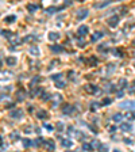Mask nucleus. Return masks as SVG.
Listing matches in <instances>:
<instances>
[{
    "mask_svg": "<svg viewBox=\"0 0 135 152\" xmlns=\"http://www.w3.org/2000/svg\"><path fill=\"white\" fill-rule=\"evenodd\" d=\"M69 4H72V0H65V6H69Z\"/></svg>",
    "mask_w": 135,
    "mask_h": 152,
    "instance_id": "42",
    "label": "nucleus"
},
{
    "mask_svg": "<svg viewBox=\"0 0 135 152\" xmlns=\"http://www.w3.org/2000/svg\"><path fill=\"white\" fill-rule=\"evenodd\" d=\"M11 139H19V134L18 133H12V134H11Z\"/></svg>",
    "mask_w": 135,
    "mask_h": 152,
    "instance_id": "40",
    "label": "nucleus"
},
{
    "mask_svg": "<svg viewBox=\"0 0 135 152\" xmlns=\"http://www.w3.org/2000/svg\"><path fill=\"white\" fill-rule=\"evenodd\" d=\"M43 145L46 147L47 149H50V151H54V149H56V144H54L53 140H45Z\"/></svg>",
    "mask_w": 135,
    "mask_h": 152,
    "instance_id": "7",
    "label": "nucleus"
},
{
    "mask_svg": "<svg viewBox=\"0 0 135 152\" xmlns=\"http://www.w3.org/2000/svg\"><path fill=\"white\" fill-rule=\"evenodd\" d=\"M56 87H57V88H65V87H66V83L65 82H57L56 83Z\"/></svg>",
    "mask_w": 135,
    "mask_h": 152,
    "instance_id": "30",
    "label": "nucleus"
},
{
    "mask_svg": "<svg viewBox=\"0 0 135 152\" xmlns=\"http://www.w3.org/2000/svg\"><path fill=\"white\" fill-rule=\"evenodd\" d=\"M122 96H123V91H119L118 92V98H122Z\"/></svg>",
    "mask_w": 135,
    "mask_h": 152,
    "instance_id": "43",
    "label": "nucleus"
},
{
    "mask_svg": "<svg viewBox=\"0 0 135 152\" xmlns=\"http://www.w3.org/2000/svg\"><path fill=\"white\" fill-rule=\"evenodd\" d=\"M134 66H135V64H134Z\"/></svg>",
    "mask_w": 135,
    "mask_h": 152,
    "instance_id": "48",
    "label": "nucleus"
},
{
    "mask_svg": "<svg viewBox=\"0 0 135 152\" xmlns=\"http://www.w3.org/2000/svg\"><path fill=\"white\" fill-rule=\"evenodd\" d=\"M110 3H111V0H105V1H103V3H96L95 4V8H103V7L108 6Z\"/></svg>",
    "mask_w": 135,
    "mask_h": 152,
    "instance_id": "18",
    "label": "nucleus"
},
{
    "mask_svg": "<svg viewBox=\"0 0 135 152\" xmlns=\"http://www.w3.org/2000/svg\"><path fill=\"white\" fill-rule=\"evenodd\" d=\"M16 63H18L16 57H6V64L7 65L14 66V65H16Z\"/></svg>",
    "mask_w": 135,
    "mask_h": 152,
    "instance_id": "12",
    "label": "nucleus"
},
{
    "mask_svg": "<svg viewBox=\"0 0 135 152\" xmlns=\"http://www.w3.org/2000/svg\"><path fill=\"white\" fill-rule=\"evenodd\" d=\"M45 128H46V129H47V130H49V132H51V130H53V129H54V128H53V126H51V125H49V124H45Z\"/></svg>",
    "mask_w": 135,
    "mask_h": 152,
    "instance_id": "37",
    "label": "nucleus"
},
{
    "mask_svg": "<svg viewBox=\"0 0 135 152\" xmlns=\"http://www.w3.org/2000/svg\"><path fill=\"white\" fill-rule=\"evenodd\" d=\"M119 87H120V88H126V87H127V80L126 79H120L119 80Z\"/></svg>",
    "mask_w": 135,
    "mask_h": 152,
    "instance_id": "29",
    "label": "nucleus"
},
{
    "mask_svg": "<svg viewBox=\"0 0 135 152\" xmlns=\"http://www.w3.org/2000/svg\"><path fill=\"white\" fill-rule=\"evenodd\" d=\"M60 10H61V8H56V7H49L46 11H47L49 14H53V12H56V11H60Z\"/></svg>",
    "mask_w": 135,
    "mask_h": 152,
    "instance_id": "32",
    "label": "nucleus"
},
{
    "mask_svg": "<svg viewBox=\"0 0 135 152\" xmlns=\"http://www.w3.org/2000/svg\"><path fill=\"white\" fill-rule=\"evenodd\" d=\"M22 142H23V147H25V148H30V147L32 145V141L30 139H23Z\"/></svg>",
    "mask_w": 135,
    "mask_h": 152,
    "instance_id": "20",
    "label": "nucleus"
},
{
    "mask_svg": "<svg viewBox=\"0 0 135 152\" xmlns=\"http://www.w3.org/2000/svg\"><path fill=\"white\" fill-rule=\"evenodd\" d=\"M9 117L14 118V120H22V118H23V110H20V109L11 110V111H9Z\"/></svg>",
    "mask_w": 135,
    "mask_h": 152,
    "instance_id": "1",
    "label": "nucleus"
},
{
    "mask_svg": "<svg viewBox=\"0 0 135 152\" xmlns=\"http://www.w3.org/2000/svg\"><path fill=\"white\" fill-rule=\"evenodd\" d=\"M79 46H80V48H84V46H85V42L82 41V39H81V41H79Z\"/></svg>",
    "mask_w": 135,
    "mask_h": 152,
    "instance_id": "41",
    "label": "nucleus"
},
{
    "mask_svg": "<svg viewBox=\"0 0 135 152\" xmlns=\"http://www.w3.org/2000/svg\"><path fill=\"white\" fill-rule=\"evenodd\" d=\"M50 101L53 102V106L56 107V106L60 103V102H62V95H58V94L53 95V98H50Z\"/></svg>",
    "mask_w": 135,
    "mask_h": 152,
    "instance_id": "8",
    "label": "nucleus"
},
{
    "mask_svg": "<svg viewBox=\"0 0 135 152\" xmlns=\"http://www.w3.org/2000/svg\"><path fill=\"white\" fill-rule=\"evenodd\" d=\"M113 54H115V56H118V57H122L123 54L120 53V49H115V50H113Z\"/></svg>",
    "mask_w": 135,
    "mask_h": 152,
    "instance_id": "35",
    "label": "nucleus"
},
{
    "mask_svg": "<svg viewBox=\"0 0 135 152\" xmlns=\"http://www.w3.org/2000/svg\"><path fill=\"white\" fill-rule=\"evenodd\" d=\"M50 50L54 52V53H60V52L64 50V48L60 46V45H51V46H50Z\"/></svg>",
    "mask_w": 135,
    "mask_h": 152,
    "instance_id": "16",
    "label": "nucleus"
},
{
    "mask_svg": "<svg viewBox=\"0 0 135 152\" xmlns=\"http://www.w3.org/2000/svg\"><path fill=\"white\" fill-rule=\"evenodd\" d=\"M124 141H126L127 144H131V140H130V139H124Z\"/></svg>",
    "mask_w": 135,
    "mask_h": 152,
    "instance_id": "45",
    "label": "nucleus"
},
{
    "mask_svg": "<svg viewBox=\"0 0 135 152\" xmlns=\"http://www.w3.org/2000/svg\"><path fill=\"white\" fill-rule=\"evenodd\" d=\"M134 86H135V80H134Z\"/></svg>",
    "mask_w": 135,
    "mask_h": 152,
    "instance_id": "47",
    "label": "nucleus"
},
{
    "mask_svg": "<svg viewBox=\"0 0 135 152\" xmlns=\"http://www.w3.org/2000/svg\"><path fill=\"white\" fill-rule=\"evenodd\" d=\"M43 141H45V139L39 137V139H37V140L34 141V145H35V147H42V145H43Z\"/></svg>",
    "mask_w": 135,
    "mask_h": 152,
    "instance_id": "26",
    "label": "nucleus"
},
{
    "mask_svg": "<svg viewBox=\"0 0 135 152\" xmlns=\"http://www.w3.org/2000/svg\"><path fill=\"white\" fill-rule=\"evenodd\" d=\"M112 120L115 121V122H120V121L123 120V115H122V114H120V113H116V114H113Z\"/></svg>",
    "mask_w": 135,
    "mask_h": 152,
    "instance_id": "24",
    "label": "nucleus"
},
{
    "mask_svg": "<svg viewBox=\"0 0 135 152\" xmlns=\"http://www.w3.org/2000/svg\"><path fill=\"white\" fill-rule=\"evenodd\" d=\"M82 151H93V147H92V144L85 142V144H82Z\"/></svg>",
    "mask_w": 135,
    "mask_h": 152,
    "instance_id": "25",
    "label": "nucleus"
},
{
    "mask_svg": "<svg viewBox=\"0 0 135 152\" xmlns=\"http://www.w3.org/2000/svg\"><path fill=\"white\" fill-rule=\"evenodd\" d=\"M88 14H89V11L87 8L79 10V11H77V19H79V20H82V19H85L88 16Z\"/></svg>",
    "mask_w": 135,
    "mask_h": 152,
    "instance_id": "3",
    "label": "nucleus"
},
{
    "mask_svg": "<svg viewBox=\"0 0 135 152\" xmlns=\"http://www.w3.org/2000/svg\"><path fill=\"white\" fill-rule=\"evenodd\" d=\"M37 117L39 118V120H45V118H47V113L45 110H38Z\"/></svg>",
    "mask_w": 135,
    "mask_h": 152,
    "instance_id": "17",
    "label": "nucleus"
},
{
    "mask_svg": "<svg viewBox=\"0 0 135 152\" xmlns=\"http://www.w3.org/2000/svg\"><path fill=\"white\" fill-rule=\"evenodd\" d=\"M15 19H16L15 15H9V16H7V18H6V22H7V23H12Z\"/></svg>",
    "mask_w": 135,
    "mask_h": 152,
    "instance_id": "31",
    "label": "nucleus"
},
{
    "mask_svg": "<svg viewBox=\"0 0 135 152\" xmlns=\"http://www.w3.org/2000/svg\"><path fill=\"white\" fill-rule=\"evenodd\" d=\"M62 113L64 114H72V113H74V107H73L72 104H65L62 107Z\"/></svg>",
    "mask_w": 135,
    "mask_h": 152,
    "instance_id": "9",
    "label": "nucleus"
},
{
    "mask_svg": "<svg viewBox=\"0 0 135 152\" xmlns=\"http://www.w3.org/2000/svg\"><path fill=\"white\" fill-rule=\"evenodd\" d=\"M110 103H111V99L110 98H105L103 101V104H110Z\"/></svg>",
    "mask_w": 135,
    "mask_h": 152,
    "instance_id": "39",
    "label": "nucleus"
},
{
    "mask_svg": "<svg viewBox=\"0 0 135 152\" xmlns=\"http://www.w3.org/2000/svg\"><path fill=\"white\" fill-rule=\"evenodd\" d=\"M51 79H53V80H58V79H62V75H61V73H57V75H53V76H51Z\"/></svg>",
    "mask_w": 135,
    "mask_h": 152,
    "instance_id": "34",
    "label": "nucleus"
},
{
    "mask_svg": "<svg viewBox=\"0 0 135 152\" xmlns=\"http://www.w3.org/2000/svg\"><path fill=\"white\" fill-rule=\"evenodd\" d=\"M60 37H61V34L58 31H50V33H49V35H47L49 41H51V42L57 41V39H60Z\"/></svg>",
    "mask_w": 135,
    "mask_h": 152,
    "instance_id": "5",
    "label": "nucleus"
},
{
    "mask_svg": "<svg viewBox=\"0 0 135 152\" xmlns=\"http://www.w3.org/2000/svg\"><path fill=\"white\" fill-rule=\"evenodd\" d=\"M84 88H85V91L88 92V94H96V92L99 91V87H97V86H96V84H91V83L85 86Z\"/></svg>",
    "mask_w": 135,
    "mask_h": 152,
    "instance_id": "2",
    "label": "nucleus"
},
{
    "mask_svg": "<svg viewBox=\"0 0 135 152\" xmlns=\"http://www.w3.org/2000/svg\"><path fill=\"white\" fill-rule=\"evenodd\" d=\"M32 41H35L34 35H27V37L23 38V42H28V44H30V42H32Z\"/></svg>",
    "mask_w": 135,
    "mask_h": 152,
    "instance_id": "27",
    "label": "nucleus"
},
{
    "mask_svg": "<svg viewBox=\"0 0 135 152\" xmlns=\"http://www.w3.org/2000/svg\"><path fill=\"white\" fill-rule=\"evenodd\" d=\"M124 117L129 118L130 121H134L135 120V111H129V113L124 114Z\"/></svg>",
    "mask_w": 135,
    "mask_h": 152,
    "instance_id": "23",
    "label": "nucleus"
},
{
    "mask_svg": "<svg viewBox=\"0 0 135 152\" xmlns=\"http://www.w3.org/2000/svg\"><path fill=\"white\" fill-rule=\"evenodd\" d=\"M39 8V6L38 4H27V10L30 11V12H34V11H37V10Z\"/></svg>",
    "mask_w": 135,
    "mask_h": 152,
    "instance_id": "19",
    "label": "nucleus"
},
{
    "mask_svg": "<svg viewBox=\"0 0 135 152\" xmlns=\"http://www.w3.org/2000/svg\"><path fill=\"white\" fill-rule=\"evenodd\" d=\"M0 35H3V37H7V38H11L14 34L9 31V30H1V31H0Z\"/></svg>",
    "mask_w": 135,
    "mask_h": 152,
    "instance_id": "22",
    "label": "nucleus"
},
{
    "mask_svg": "<svg viewBox=\"0 0 135 152\" xmlns=\"http://www.w3.org/2000/svg\"><path fill=\"white\" fill-rule=\"evenodd\" d=\"M115 130H116V128L115 126H110V132H115Z\"/></svg>",
    "mask_w": 135,
    "mask_h": 152,
    "instance_id": "44",
    "label": "nucleus"
},
{
    "mask_svg": "<svg viewBox=\"0 0 135 152\" xmlns=\"http://www.w3.org/2000/svg\"><path fill=\"white\" fill-rule=\"evenodd\" d=\"M11 79V73L9 72H0V80L4 82V80H9Z\"/></svg>",
    "mask_w": 135,
    "mask_h": 152,
    "instance_id": "15",
    "label": "nucleus"
},
{
    "mask_svg": "<svg viewBox=\"0 0 135 152\" xmlns=\"http://www.w3.org/2000/svg\"><path fill=\"white\" fill-rule=\"evenodd\" d=\"M120 129H122L123 132H130V130L132 129V126L130 125V124H122V126H120Z\"/></svg>",
    "mask_w": 135,
    "mask_h": 152,
    "instance_id": "21",
    "label": "nucleus"
},
{
    "mask_svg": "<svg viewBox=\"0 0 135 152\" xmlns=\"http://www.w3.org/2000/svg\"><path fill=\"white\" fill-rule=\"evenodd\" d=\"M23 99H25V92H23V91H19L18 92V101L22 102Z\"/></svg>",
    "mask_w": 135,
    "mask_h": 152,
    "instance_id": "33",
    "label": "nucleus"
},
{
    "mask_svg": "<svg viewBox=\"0 0 135 152\" xmlns=\"http://www.w3.org/2000/svg\"><path fill=\"white\" fill-rule=\"evenodd\" d=\"M0 147H3V139L0 137Z\"/></svg>",
    "mask_w": 135,
    "mask_h": 152,
    "instance_id": "46",
    "label": "nucleus"
},
{
    "mask_svg": "<svg viewBox=\"0 0 135 152\" xmlns=\"http://www.w3.org/2000/svg\"><path fill=\"white\" fill-rule=\"evenodd\" d=\"M97 49H99V50H107V45H100Z\"/></svg>",
    "mask_w": 135,
    "mask_h": 152,
    "instance_id": "38",
    "label": "nucleus"
},
{
    "mask_svg": "<svg viewBox=\"0 0 135 152\" xmlns=\"http://www.w3.org/2000/svg\"><path fill=\"white\" fill-rule=\"evenodd\" d=\"M30 54H31V56H39V54H41V50H39V48L31 46V48H30Z\"/></svg>",
    "mask_w": 135,
    "mask_h": 152,
    "instance_id": "14",
    "label": "nucleus"
},
{
    "mask_svg": "<svg viewBox=\"0 0 135 152\" xmlns=\"http://www.w3.org/2000/svg\"><path fill=\"white\" fill-rule=\"evenodd\" d=\"M113 71H115V65H113V64H110V65L107 66V75L110 76L111 73L113 72Z\"/></svg>",
    "mask_w": 135,
    "mask_h": 152,
    "instance_id": "28",
    "label": "nucleus"
},
{
    "mask_svg": "<svg viewBox=\"0 0 135 152\" xmlns=\"http://www.w3.org/2000/svg\"><path fill=\"white\" fill-rule=\"evenodd\" d=\"M61 144H62L65 148H72L73 147V141H70V140H68V139H61Z\"/></svg>",
    "mask_w": 135,
    "mask_h": 152,
    "instance_id": "13",
    "label": "nucleus"
},
{
    "mask_svg": "<svg viewBox=\"0 0 135 152\" xmlns=\"http://www.w3.org/2000/svg\"><path fill=\"white\" fill-rule=\"evenodd\" d=\"M120 107L122 109H135V101H126L120 103Z\"/></svg>",
    "mask_w": 135,
    "mask_h": 152,
    "instance_id": "6",
    "label": "nucleus"
},
{
    "mask_svg": "<svg viewBox=\"0 0 135 152\" xmlns=\"http://www.w3.org/2000/svg\"><path fill=\"white\" fill-rule=\"evenodd\" d=\"M107 23H108V26H111V27H116L118 25H119V16H111L110 19L107 20Z\"/></svg>",
    "mask_w": 135,
    "mask_h": 152,
    "instance_id": "4",
    "label": "nucleus"
},
{
    "mask_svg": "<svg viewBox=\"0 0 135 152\" xmlns=\"http://www.w3.org/2000/svg\"><path fill=\"white\" fill-rule=\"evenodd\" d=\"M57 128H58V130H60V132H62V130H64V124L62 122H58V124H57Z\"/></svg>",
    "mask_w": 135,
    "mask_h": 152,
    "instance_id": "36",
    "label": "nucleus"
},
{
    "mask_svg": "<svg viewBox=\"0 0 135 152\" xmlns=\"http://www.w3.org/2000/svg\"><path fill=\"white\" fill-rule=\"evenodd\" d=\"M104 37V33L103 31H95L93 34H92V38H91V41L95 42V41H97V39H100V38Z\"/></svg>",
    "mask_w": 135,
    "mask_h": 152,
    "instance_id": "10",
    "label": "nucleus"
},
{
    "mask_svg": "<svg viewBox=\"0 0 135 152\" xmlns=\"http://www.w3.org/2000/svg\"><path fill=\"white\" fill-rule=\"evenodd\" d=\"M88 31H89V28H88V26H85V25L80 26L79 30H77L79 35H87V34H88Z\"/></svg>",
    "mask_w": 135,
    "mask_h": 152,
    "instance_id": "11",
    "label": "nucleus"
}]
</instances>
